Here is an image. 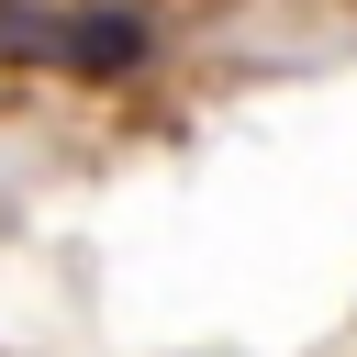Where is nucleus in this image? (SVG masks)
Listing matches in <instances>:
<instances>
[{"label": "nucleus", "instance_id": "f257e3e1", "mask_svg": "<svg viewBox=\"0 0 357 357\" xmlns=\"http://www.w3.org/2000/svg\"><path fill=\"white\" fill-rule=\"evenodd\" d=\"M156 56V33H145V11H123V0H89V11H67L56 33H45V67H78V78H134Z\"/></svg>", "mask_w": 357, "mask_h": 357}]
</instances>
